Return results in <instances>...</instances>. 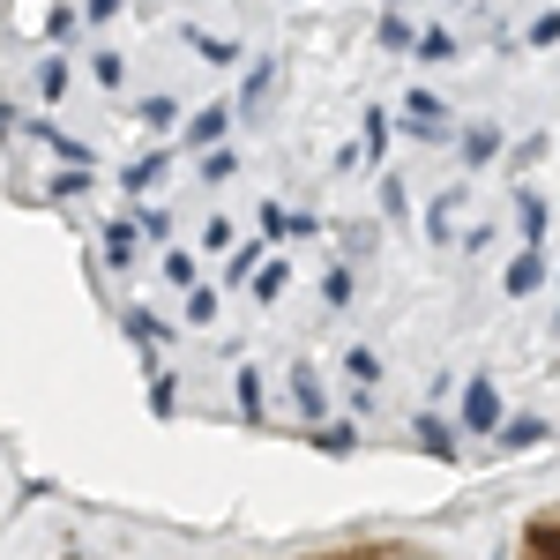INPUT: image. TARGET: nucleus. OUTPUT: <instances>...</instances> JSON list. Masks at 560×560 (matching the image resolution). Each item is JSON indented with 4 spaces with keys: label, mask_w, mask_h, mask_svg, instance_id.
Here are the masks:
<instances>
[{
    "label": "nucleus",
    "mask_w": 560,
    "mask_h": 560,
    "mask_svg": "<svg viewBox=\"0 0 560 560\" xmlns=\"http://www.w3.org/2000/svg\"><path fill=\"white\" fill-rule=\"evenodd\" d=\"M284 284H292V261H277V255H261V269L247 277V292H255L261 306H269V300H284Z\"/></svg>",
    "instance_id": "obj_11"
},
{
    "label": "nucleus",
    "mask_w": 560,
    "mask_h": 560,
    "mask_svg": "<svg viewBox=\"0 0 560 560\" xmlns=\"http://www.w3.org/2000/svg\"><path fill=\"white\" fill-rule=\"evenodd\" d=\"M45 31H52L60 45H75V8H52V15H45Z\"/></svg>",
    "instance_id": "obj_35"
},
{
    "label": "nucleus",
    "mask_w": 560,
    "mask_h": 560,
    "mask_svg": "<svg viewBox=\"0 0 560 560\" xmlns=\"http://www.w3.org/2000/svg\"><path fill=\"white\" fill-rule=\"evenodd\" d=\"M120 329H128V337H135V351H142V359H150V351H158V345H165V337H173V329H165V322H158L150 306H128V314H120Z\"/></svg>",
    "instance_id": "obj_10"
},
{
    "label": "nucleus",
    "mask_w": 560,
    "mask_h": 560,
    "mask_svg": "<svg viewBox=\"0 0 560 560\" xmlns=\"http://www.w3.org/2000/svg\"><path fill=\"white\" fill-rule=\"evenodd\" d=\"M187 322H217V292L210 284H187Z\"/></svg>",
    "instance_id": "obj_32"
},
{
    "label": "nucleus",
    "mask_w": 560,
    "mask_h": 560,
    "mask_svg": "<svg viewBox=\"0 0 560 560\" xmlns=\"http://www.w3.org/2000/svg\"><path fill=\"white\" fill-rule=\"evenodd\" d=\"M90 75H97L105 90H120V83H128V60H120V52H97V60H90Z\"/></svg>",
    "instance_id": "obj_29"
},
{
    "label": "nucleus",
    "mask_w": 560,
    "mask_h": 560,
    "mask_svg": "<svg viewBox=\"0 0 560 560\" xmlns=\"http://www.w3.org/2000/svg\"><path fill=\"white\" fill-rule=\"evenodd\" d=\"M306 441H314L322 456H351V448H359V427H351V419H314Z\"/></svg>",
    "instance_id": "obj_9"
},
{
    "label": "nucleus",
    "mask_w": 560,
    "mask_h": 560,
    "mask_svg": "<svg viewBox=\"0 0 560 560\" xmlns=\"http://www.w3.org/2000/svg\"><path fill=\"white\" fill-rule=\"evenodd\" d=\"M523 560H560V516H553V523H530V538H523Z\"/></svg>",
    "instance_id": "obj_18"
},
{
    "label": "nucleus",
    "mask_w": 560,
    "mask_h": 560,
    "mask_svg": "<svg viewBox=\"0 0 560 560\" xmlns=\"http://www.w3.org/2000/svg\"><path fill=\"white\" fill-rule=\"evenodd\" d=\"M501 419H509V396H501V382H493V374H471V382H464V404H456V433L486 441Z\"/></svg>",
    "instance_id": "obj_1"
},
{
    "label": "nucleus",
    "mask_w": 560,
    "mask_h": 560,
    "mask_svg": "<svg viewBox=\"0 0 560 560\" xmlns=\"http://www.w3.org/2000/svg\"><path fill=\"white\" fill-rule=\"evenodd\" d=\"M135 232L142 240H173V210H135Z\"/></svg>",
    "instance_id": "obj_31"
},
{
    "label": "nucleus",
    "mask_w": 560,
    "mask_h": 560,
    "mask_svg": "<svg viewBox=\"0 0 560 560\" xmlns=\"http://www.w3.org/2000/svg\"><path fill=\"white\" fill-rule=\"evenodd\" d=\"M345 374H351L359 388H382V351H374V345H351V351H345Z\"/></svg>",
    "instance_id": "obj_15"
},
{
    "label": "nucleus",
    "mask_w": 560,
    "mask_h": 560,
    "mask_svg": "<svg viewBox=\"0 0 560 560\" xmlns=\"http://www.w3.org/2000/svg\"><path fill=\"white\" fill-rule=\"evenodd\" d=\"M232 396H240V419H255V427H261V411H269V388H261V366H240V388H232Z\"/></svg>",
    "instance_id": "obj_14"
},
{
    "label": "nucleus",
    "mask_w": 560,
    "mask_h": 560,
    "mask_svg": "<svg viewBox=\"0 0 560 560\" xmlns=\"http://www.w3.org/2000/svg\"><path fill=\"white\" fill-rule=\"evenodd\" d=\"M232 173H240V150H224V142H210V150H202V179H210V187H224Z\"/></svg>",
    "instance_id": "obj_21"
},
{
    "label": "nucleus",
    "mask_w": 560,
    "mask_h": 560,
    "mask_svg": "<svg viewBox=\"0 0 560 560\" xmlns=\"http://www.w3.org/2000/svg\"><path fill=\"white\" fill-rule=\"evenodd\" d=\"M493 158H501V135H486V128H471V135H464V165H471V173H486Z\"/></svg>",
    "instance_id": "obj_19"
},
{
    "label": "nucleus",
    "mask_w": 560,
    "mask_h": 560,
    "mask_svg": "<svg viewBox=\"0 0 560 560\" xmlns=\"http://www.w3.org/2000/svg\"><path fill=\"white\" fill-rule=\"evenodd\" d=\"M165 284H179V292L195 284V255L187 247H165Z\"/></svg>",
    "instance_id": "obj_28"
},
{
    "label": "nucleus",
    "mask_w": 560,
    "mask_h": 560,
    "mask_svg": "<svg viewBox=\"0 0 560 560\" xmlns=\"http://www.w3.org/2000/svg\"><path fill=\"white\" fill-rule=\"evenodd\" d=\"M322 300H329V306H351V300H359V269H351V261H337V269L322 277Z\"/></svg>",
    "instance_id": "obj_17"
},
{
    "label": "nucleus",
    "mask_w": 560,
    "mask_h": 560,
    "mask_svg": "<svg viewBox=\"0 0 560 560\" xmlns=\"http://www.w3.org/2000/svg\"><path fill=\"white\" fill-rule=\"evenodd\" d=\"M38 97H45V105L68 97V60H45V68H38Z\"/></svg>",
    "instance_id": "obj_24"
},
{
    "label": "nucleus",
    "mask_w": 560,
    "mask_h": 560,
    "mask_svg": "<svg viewBox=\"0 0 560 560\" xmlns=\"http://www.w3.org/2000/svg\"><path fill=\"white\" fill-rule=\"evenodd\" d=\"M195 52H202L210 68H232V60H240V45H232V38H195Z\"/></svg>",
    "instance_id": "obj_33"
},
{
    "label": "nucleus",
    "mask_w": 560,
    "mask_h": 560,
    "mask_svg": "<svg viewBox=\"0 0 560 560\" xmlns=\"http://www.w3.org/2000/svg\"><path fill=\"white\" fill-rule=\"evenodd\" d=\"M516 224H523V247H538V240L553 232V210H546L538 195H516Z\"/></svg>",
    "instance_id": "obj_12"
},
{
    "label": "nucleus",
    "mask_w": 560,
    "mask_h": 560,
    "mask_svg": "<svg viewBox=\"0 0 560 560\" xmlns=\"http://www.w3.org/2000/svg\"><path fill=\"white\" fill-rule=\"evenodd\" d=\"M202 247H217V255H232V247H240V232H232V217H210V224H202Z\"/></svg>",
    "instance_id": "obj_30"
},
{
    "label": "nucleus",
    "mask_w": 560,
    "mask_h": 560,
    "mask_svg": "<svg viewBox=\"0 0 560 560\" xmlns=\"http://www.w3.org/2000/svg\"><path fill=\"white\" fill-rule=\"evenodd\" d=\"M337 560H433L427 546H411V538H382V546H351V553Z\"/></svg>",
    "instance_id": "obj_13"
},
{
    "label": "nucleus",
    "mask_w": 560,
    "mask_h": 560,
    "mask_svg": "<svg viewBox=\"0 0 560 560\" xmlns=\"http://www.w3.org/2000/svg\"><path fill=\"white\" fill-rule=\"evenodd\" d=\"M486 441H493V456H523V448H546V441H553V427H546L538 411H516V419H501Z\"/></svg>",
    "instance_id": "obj_3"
},
{
    "label": "nucleus",
    "mask_w": 560,
    "mask_h": 560,
    "mask_svg": "<svg viewBox=\"0 0 560 560\" xmlns=\"http://www.w3.org/2000/svg\"><path fill=\"white\" fill-rule=\"evenodd\" d=\"M292 404H300V419L306 427H314V419H329V388H322V374H314V366H292Z\"/></svg>",
    "instance_id": "obj_4"
},
{
    "label": "nucleus",
    "mask_w": 560,
    "mask_h": 560,
    "mask_svg": "<svg viewBox=\"0 0 560 560\" xmlns=\"http://www.w3.org/2000/svg\"><path fill=\"white\" fill-rule=\"evenodd\" d=\"M411 433H419V456H433V464H464V433H456V419H441L433 404L411 419Z\"/></svg>",
    "instance_id": "obj_2"
},
{
    "label": "nucleus",
    "mask_w": 560,
    "mask_h": 560,
    "mask_svg": "<svg viewBox=\"0 0 560 560\" xmlns=\"http://www.w3.org/2000/svg\"><path fill=\"white\" fill-rule=\"evenodd\" d=\"M150 411H158V419H173V411H179V382H173V374H150Z\"/></svg>",
    "instance_id": "obj_26"
},
{
    "label": "nucleus",
    "mask_w": 560,
    "mask_h": 560,
    "mask_svg": "<svg viewBox=\"0 0 560 560\" xmlns=\"http://www.w3.org/2000/svg\"><path fill=\"white\" fill-rule=\"evenodd\" d=\"M411 52H419V60H456V38H448V31H441V23H433V31H419V38H411Z\"/></svg>",
    "instance_id": "obj_22"
},
{
    "label": "nucleus",
    "mask_w": 560,
    "mask_h": 560,
    "mask_svg": "<svg viewBox=\"0 0 560 560\" xmlns=\"http://www.w3.org/2000/svg\"><path fill=\"white\" fill-rule=\"evenodd\" d=\"M179 128H187V150H210V142H224V128H232V105H202V113H187Z\"/></svg>",
    "instance_id": "obj_5"
},
{
    "label": "nucleus",
    "mask_w": 560,
    "mask_h": 560,
    "mask_svg": "<svg viewBox=\"0 0 560 560\" xmlns=\"http://www.w3.org/2000/svg\"><path fill=\"white\" fill-rule=\"evenodd\" d=\"M538 284H546V255H538V247H523V255L509 261V277H501V292H509V300H530Z\"/></svg>",
    "instance_id": "obj_6"
},
{
    "label": "nucleus",
    "mask_w": 560,
    "mask_h": 560,
    "mask_svg": "<svg viewBox=\"0 0 560 560\" xmlns=\"http://www.w3.org/2000/svg\"><path fill=\"white\" fill-rule=\"evenodd\" d=\"M135 120H142V128H150V135H165V128H179L187 113H179L173 97H142V105H135Z\"/></svg>",
    "instance_id": "obj_16"
},
{
    "label": "nucleus",
    "mask_w": 560,
    "mask_h": 560,
    "mask_svg": "<svg viewBox=\"0 0 560 560\" xmlns=\"http://www.w3.org/2000/svg\"><path fill=\"white\" fill-rule=\"evenodd\" d=\"M448 217H456V195H441V202L427 210V240H433V247H448V240H456V224H448Z\"/></svg>",
    "instance_id": "obj_23"
},
{
    "label": "nucleus",
    "mask_w": 560,
    "mask_h": 560,
    "mask_svg": "<svg viewBox=\"0 0 560 560\" xmlns=\"http://www.w3.org/2000/svg\"><path fill=\"white\" fill-rule=\"evenodd\" d=\"M135 255H142L135 217H113V224H105V269H135Z\"/></svg>",
    "instance_id": "obj_7"
},
{
    "label": "nucleus",
    "mask_w": 560,
    "mask_h": 560,
    "mask_svg": "<svg viewBox=\"0 0 560 560\" xmlns=\"http://www.w3.org/2000/svg\"><path fill=\"white\" fill-rule=\"evenodd\" d=\"M165 173H173V150H142L128 173H120V187H128V195H150V187H158Z\"/></svg>",
    "instance_id": "obj_8"
},
{
    "label": "nucleus",
    "mask_w": 560,
    "mask_h": 560,
    "mask_svg": "<svg viewBox=\"0 0 560 560\" xmlns=\"http://www.w3.org/2000/svg\"><path fill=\"white\" fill-rule=\"evenodd\" d=\"M530 45H560V8H553V15H538V23H530Z\"/></svg>",
    "instance_id": "obj_36"
},
{
    "label": "nucleus",
    "mask_w": 560,
    "mask_h": 560,
    "mask_svg": "<svg viewBox=\"0 0 560 560\" xmlns=\"http://www.w3.org/2000/svg\"><path fill=\"white\" fill-rule=\"evenodd\" d=\"M120 8H128V0H83V15H90V23H113Z\"/></svg>",
    "instance_id": "obj_37"
},
{
    "label": "nucleus",
    "mask_w": 560,
    "mask_h": 560,
    "mask_svg": "<svg viewBox=\"0 0 560 560\" xmlns=\"http://www.w3.org/2000/svg\"><path fill=\"white\" fill-rule=\"evenodd\" d=\"M374 45H382V52H411V23H404V15L388 8L382 23H374Z\"/></svg>",
    "instance_id": "obj_20"
},
{
    "label": "nucleus",
    "mask_w": 560,
    "mask_h": 560,
    "mask_svg": "<svg viewBox=\"0 0 560 560\" xmlns=\"http://www.w3.org/2000/svg\"><path fill=\"white\" fill-rule=\"evenodd\" d=\"M255 224H261V240H284V232H292V210H284V202H261Z\"/></svg>",
    "instance_id": "obj_27"
},
{
    "label": "nucleus",
    "mask_w": 560,
    "mask_h": 560,
    "mask_svg": "<svg viewBox=\"0 0 560 560\" xmlns=\"http://www.w3.org/2000/svg\"><path fill=\"white\" fill-rule=\"evenodd\" d=\"M553 329H560V314H553Z\"/></svg>",
    "instance_id": "obj_38"
},
{
    "label": "nucleus",
    "mask_w": 560,
    "mask_h": 560,
    "mask_svg": "<svg viewBox=\"0 0 560 560\" xmlns=\"http://www.w3.org/2000/svg\"><path fill=\"white\" fill-rule=\"evenodd\" d=\"M261 269V240L255 247H232V269H224V284H240V292H247V277H255Z\"/></svg>",
    "instance_id": "obj_25"
},
{
    "label": "nucleus",
    "mask_w": 560,
    "mask_h": 560,
    "mask_svg": "<svg viewBox=\"0 0 560 560\" xmlns=\"http://www.w3.org/2000/svg\"><path fill=\"white\" fill-rule=\"evenodd\" d=\"M261 90H269V60H255V68H247V90H240V105H247V113H255Z\"/></svg>",
    "instance_id": "obj_34"
}]
</instances>
